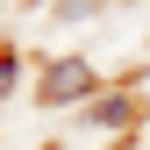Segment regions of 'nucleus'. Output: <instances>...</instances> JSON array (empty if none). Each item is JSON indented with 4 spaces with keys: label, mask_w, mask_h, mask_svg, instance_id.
<instances>
[{
    "label": "nucleus",
    "mask_w": 150,
    "mask_h": 150,
    "mask_svg": "<svg viewBox=\"0 0 150 150\" xmlns=\"http://www.w3.org/2000/svg\"><path fill=\"white\" fill-rule=\"evenodd\" d=\"M14 79H22V57H14V50H0V100L14 93Z\"/></svg>",
    "instance_id": "7ed1b4c3"
},
{
    "label": "nucleus",
    "mask_w": 150,
    "mask_h": 150,
    "mask_svg": "<svg viewBox=\"0 0 150 150\" xmlns=\"http://www.w3.org/2000/svg\"><path fill=\"white\" fill-rule=\"evenodd\" d=\"M86 93H93V64L86 57H57L43 71V100L50 107H71V100H86Z\"/></svg>",
    "instance_id": "f257e3e1"
},
{
    "label": "nucleus",
    "mask_w": 150,
    "mask_h": 150,
    "mask_svg": "<svg viewBox=\"0 0 150 150\" xmlns=\"http://www.w3.org/2000/svg\"><path fill=\"white\" fill-rule=\"evenodd\" d=\"M100 0H57V14H93Z\"/></svg>",
    "instance_id": "20e7f679"
},
{
    "label": "nucleus",
    "mask_w": 150,
    "mask_h": 150,
    "mask_svg": "<svg viewBox=\"0 0 150 150\" xmlns=\"http://www.w3.org/2000/svg\"><path fill=\"white\" fill-rule=\"evenodd\" d=\"M93 122H100V129H129V100H122V93H115V100H100V107H93Z\"/></svg>",
    "instance_id": "f03ea898"
}]
</instances>
